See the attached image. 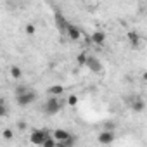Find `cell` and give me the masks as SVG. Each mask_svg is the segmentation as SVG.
<instances>
[{"label":"cell","mask_w":147,"mask_h":147,"mask_svg":"<svg viewBox=\"0 0 147 147\" xmlns=\"http://www.w3.org/2000/svg\"><path fill=\"white\" fill-rule=\"evenodd\" d=\"M55 147H64V144H62V142H57V145H55Z\"/></svg>","instance_id":"26"},{"label":"cell","mask_w":147,"mask_h":147,"mask_svg":"<svg viewBox=\"0 0 147 147\" xmlns=\"http://www.w3.org/2000/svg\"><path fill=\"white\" fill-rule=\"evenodd\" d=\"M18 128H19V130H26V123H24V121H19V123H18Z\"/></svg>","instance_id":"24"},{"label":"cell","mask_w":147,"mask_h":147,"mask_svg":"<svg viewBox=\"0 0 147 147\" xmlns=\"http://www.w3.org/2000/svg\"><path fill=\"white\" fill-rule=\"evenodd\" d=\"M90 36H92V43H94V45H99V47H102V45L106 43V40H107L106 33H104V31H100V30L94 31Z\"/></svg>","instance_id":"9"},{"label":"cell","mask_w":147,"mask_h":147,"mask_svg":"<svg viewBox=\"0 0 147 147\" xmlns=\"http://www.w3.org/2000/svg\"><path fill=\"white\" fill-rule=\"evenodd\" d=\"M64 107V102L61 97H49L45 102H43V113L47 116H55L62 111Z\"/></svg>","instance_id":"1"},{"label":"cell","mask_w":147,"mask_h":147,"mask_svg":"<svg viewBox=\"0 0 147 147\" xmlns=\"http://www.w3.org/2000/svg\"><path fill=\"white\" fill-rule=\"evenodd\" d=\"M83 30L80 28V26H76V24H69V28H67V31H66V36L71 40V42H78V40H82L83 38Z\"/></svg>","instance_id":"5"},{"label":"cell","mask_w":147,"mask_h":147,"mask_svg":"<svg viewBox=\"0 0 147 147\" xmlns=\"http://www.w3.org/2000/svg\"><path fill=\"white\" fill-rule=\"evenodd\" d=\"M66 104L67 106H71V107H75L76 104H78V95H75V94H71L67 99H66Z\"/></svg>","instance_id":"16"},{"label":"cell","mask_w":147,"mask_h":147,"mask_svg":"<svg viewBox=\"0 0 147 147\" xmlns=\"http://www.w3.org/2000/svg\"><path fill=\"white\" fill-rule=\"evenodd\" d=\"M24 31H26V35H33V33L36 31V26H35L33 23H28V24L24 26Z\"/></svg>","instance_id":"20"},{"label":"cell","mask_w":147,"mask_h":147,"mask_svg":"<svg viewBox=\"0 0 147 147\" xmlns=\"http://www.w3.org/2000/svg\"><path fill=\"white\" fill-rule=\"evenodd\" d=\"M0 116H7V106H5V100L2 99V100H0Z\"/></svg>","instance_id":"21"},{"label":"cell","mask_w":147,"mask_h":147,"mask_svg":"<svg viewBox=\"0 0 147 147\" xmlns=\"http://www.w3.org/2000/svg\"><path fill=\"white\" fill-rule=\"evenodd\" d=\"M54 23H55V28H57L61 33H64V35H66V31H67V28H69V24H71L59 11L54 12Z\"/></svg>","instance_id":"4"},{"label":"cell","mask_w":147,"mask_h":147,"mask_svg":"<svg viewBox=\"0 0 147 147\" xmlns=\"http://www.w3.org/2000/svg\"><path fill=\"white\" fill-rule=\"evenodd\" d=\"M36 99H38V94H36L35 90H30V92H26L24 95L16 97V104L21 106V107H28V106H31Z\"/></svg>","instance_id":"3"},{"label":"cell","mask_w":147,"mask_h":147,"mask_svg":"<svg viewBox=\"0 0 147 147\" xmlns=\"http://www.w3.org/2000/svg\"><path fill=\"white\" fill-rule=\"evenodd\" d=\"M55 145H57V140H55V138L50 135V137H49V138L43 142V145H42V147H55Z\"/></svg>","instance_id":"19"},{"label":"cell","mask_w":147,"mask_h":147,"mask_svg":"<svg viewBox=\"0 0 147 147\" xmlns=\"http://www.w3.org/2000/svg\"><path fill=\"white\" fill-rule=\"evenodd\" d=\"M2 137H4V140H12V138H14V131H12L11 128H5V130L2 131Z\"/></svg>","instance_id":"18"},{"label":"cell","mask_w":147,"mask_h":147,"mask_svg":"<svg viewBox=\"0 0 147 147\" xmlns=\"http://www.w3.org/2000/svg\"><path fill=\"white\" fill-rule=\"evenodd\" d=\"M130 107H131V111H135V113H144V111H145V100H144L140 95H138V97H133Z\"/></svg>","instance_id":"8"},{"label":"cell","mask_w":147,"mask_h":147,"mask_svg":"<svg viewBox=\"0 0 147 147\" xmlns=\"http://www.w3.org/2000/svg\"><path fill=\"white\" fill-rule=\"evenodd\" d=\"M52 137L57 140V142H64V140H67L69 137H71V133L67 131V130H62V128H57V130H54L52 131Z\"/></svg>","instance_id":"11"},{"label":"cell","mask_w":147,"mask_h":147,"mask_svg":"<svg viewBox=\"0 0 147 147\" xmlns=\"http://www.w3.org/2000/svg\"><path fill=\"white\" fill-rule=\"evenodd\" d=\"M145 11H147V4H145Z\"/></svg>","instance_id":"27"},{"label":"cell","mask_w":147,"mask_h":147,"mask_svg":"<svg viewBox=\"0 0 147 147\" xmlns=\"http://www.w3.org/2000/svg\"><path fill=\"white\" fill-rule=\"evenodd\" d=\"M64 94V87L62 85H50L47 88V95L49 97H61Z\"/></svg>","instance_id":"12"},{"label":"cell","mask_w":147,"mask_h":147,"mask_svg":"<svg viewBox=\"0 0 147 147\" xmlns=\"http://www.w3.org/2000/svg\"><path fill=\"white\" fill-rule=\"evenodd\" d=\"M114 140H116V135H114V131H109V130H102L97 135V142L100 145H111Z\"/></svg>","instance_id":"6"},{"label":"cell","mask_w":147,"mask_h":147,"mask_svg":"<svg viewBox=\"0 0 147 147\" xmlns=\"http://www.w3.org/2000/svg\"><path fill=\"white\" fill-rule=\"evenodd\" d=\"M11 76H12L14 80H21L23 71H21V67H19V66H11Z\"/></svg>","instance_id":"15"},{"label":"cell","mask_w":147,"mask_h":147,"mask_svg":"<svg viewBox=\"0 0 147 147\" xmlns=\"http://www.w3.org/2000/svg\"><path fill=\"white\" fill-rule=\"evenodd\" d=\"M82 40H83V45H85V47L94 45V43H92V36H88V35H83V38H82Z\"/></svg>","instance_id":"22"},{"label":"cell","mask_w":147,"mask_h":147,"mask_svg":"<svg viewBox=\"0 0 147 147\" xmlns=\"http://www.w3.org/2000/svg\"><path fill=\"white\" fill-rule=\"evenodd\" d=\"M126 40H128V43H130L133 49H138V47L142 45V36H140L138 31H135V30H131V31L126 33Z\"/></svg>","instance_id":"7"},{"label":"cell","mask_w":147,"mask_h":147,"mask_svg":"<svg viewBox=\"0 0 147 147\" xmlns=\"http://www.w3.org/2000/svg\"><path fill=\"white\" fill-rule=\"evenodd\" d=\"M142 80L147 83V71H144V75H142Z\"/></svg>","instance_id":"25"},{"label":"cell","mask_w":147,"mask_h":147,"mask_svg":"<svg viewBox=\"0 0 147 147\" xmlns=\"http://www.w3.org/2000/svg\"><path fill=\"white\" fill-rule=\"evenodd\" d=\"M31 88L28 87V83H18L14 87V97H19V95H24L26 92H30Z\"/></svg>","instance_id":"13"},{"label":"cell","mask_w":147,"mask_h":147,"mask_svg":"<svg viewBox=\"0 0 147 147\" xmlns=\"http://www.w3.org/2000/svg\"><path fill=\"white\" fill-rule=\"evenodd\" d=\"M114 128H116V125H114V123H106V125H104V130H109V131H114Z\"/></svg>","instance_id":"23"},{"label":"cell","mask_w":147,"mask_h":147,"mask_svg":"<svg viewBox=\"0 0 147 147\" xmlns=\"http://www.w3.org/2000/svg\"><path fill=\"white\" fill-rule=\"evenodd\" d=\"M62 144H64V147H75V145H76V137L71 135V137H69L67 140H64Z\"/></svg>","instance_id":"17"},{"label":"cell","mask_w":147,"mask_h":147,"mask_svg":"<svg viewBox=\"0 0 147 147\" xmlns=\"http://www.w3.org/2000/svg\"><path fill=\"white\" fill-rule=\"evenodd\" d=\"M88 54L87 52H80L78 55H76V62H78V66H83V67H87V62H88Z\"/></svg>","instance_id":"14"},{"label":"cell","mask_w":147,"mask_h":147,"mask_svg":"<svg viewBox=\"0 0 147 147\" xmlns=\"http://www.w3.org/2000/svg\"><path fill=\"white\" fill-rule=\"evenodd\" d=\"M52 133H49L47 130H42V128H35V130H31V133H30V142L33 144V145H38V147H42L43 145V142L50 137Z\"/></svg>","instance_id":"2"},{"label":"cell","mask_w":147,"mask_h":147,"mask_svg":"<svg viewBox=\"0 0 147 147\" xmlns=\"http://www.w3.org/2000/svg\"><path fill=\"white\" fill-rule=\"evenodd\" d=\"M87 67H88L92 73H100V71H102V62H100L97 57L90 55V57H88V62H87Z\"/></svg>","instance_id":"10"}]
</instances>
